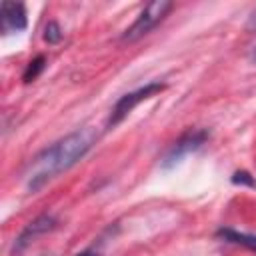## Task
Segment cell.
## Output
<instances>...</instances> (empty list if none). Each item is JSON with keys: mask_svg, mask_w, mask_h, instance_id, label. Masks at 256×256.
<instances>
[{"mask_svg": "<svg viewBox=\"0 0 256 256\" xmlns=\"http://www.w3.org/2000/svg\"><path fill=\"white\" fill-rule=\"evenodd\" d=\"M218 238L230 242V244H238V246H244L252 252H256V234H246V232H238L234 228H220L216 232Z\"/></svg>", "mask_w": 256, "mask_h": 256, "instance_id": "cell-7", "label": "cell"}, {"mask_svg": "<svg viewBox=\"0 0 256 256\" xmlns=\"http://www.w3.org/2000/svg\"><path fill=\"white\" fill-rule=\"evenodd\" d=\"M98 138V132L90 126L80 128L58 142L44 148L40 154L32 158V172L28 176V188L38 190L42 188L50 178L58 176L60 172L72 168L80 158L86 156V152L94 146Z\"/></svg>", "mask_w": 256, "mask_h": 256, "instance_id": "cell-1", "label": "cell"}, {"mask_svg": "<svg viewBox=\"0 0 256 256\" xmlns=\"http://www.w3.org/2000/svg\"><path fill=\"white\" fill-rule=\"evenodd\" d=\"M164 88H166V86H164L162 82H150V84H146V86H142V88H138V90H134V92H128V94L120 96V100L114 104V108H112V112H110L108 128L120 124L142 100H148V98L156 96V94L162 92Z\"/></svg>", "mask_w": 256, "mask_h": 256, "instance_id": "cell-4", "label": "cell"}, {"mask_svg": "<svg viewBox=\"0 0 256 256\" xmlns=\"http://www.w3.org/2000/svg\"><path fill=\"white\" fill-rule=\"evenodd\" d=\"M246 30H250V32H256V10H252V14L248 16V22H246Z\"/></svg>", "mask_w": 256, "mask_h": 256, "instance_id": "cell-11", "label": "cell"}, {"mask_svg": "<svg viewBox=\"0 0 256 256\" xmlns=\"http://www.w3.org/2000/svg\"><path fill=\"white\" fill-rule=\"evenodd\" d=\"M28 24V18H26V6L22 2H2V8H0V28L4 34H14V32H20L24 30Z\"/></svg>", "mask_w": 256, "mask_h": 256, "instance_id": "cell-6", "label": "cell"}, {"mask_svg": "<svg viewBox=\"0 0 256 256\" xmlns=\"http://www.w3.org/2000/svg\"><path fill=\"white\" fill-rule=\"evenodd\" d=\"M206 140H208V130H204V128L184 132V134L164 152V156H162V160H160V166L166 168V170H168V168H174L176 164L182 162L184 156H188L190 152H196L198 148H202V144H204Z\"/></svg>", "mask_w": 256, "mask_h": 256, "instance_id": "cell-3", "label": "cell"}, {"mask_svg": "<svg viewBox=\"0 0 256 256\" xmlns=\"http://www.w3.org/2000/svg\"><path fill=\"white\" fill-rule=\"evenodd\" d=\"M56 224H58V220L52 216V214H40L38 218H34L22 232H20V236L14 240V246H12V252L14 254H20V252H24L38 236H42V234H46V232H50V230H54L56 228Z\"/></svg>", "mask_w": 256, "mask_h": 256, "instance_id": "cell-5", "label": "cell"}, {"mask_svg": "<svg viewBox=\"0 0 256 256\" xmlns=\"http://www.w3.org/2000/svg\"><path fill=\"white\" fill-rule=\"evenodd\" d=\"M250 60H252V62H254V64H256V48H254V50H252V54H250Z\"/></svg>", "mask_w": 256, "mask_h": 256, "instance_id": "cell-13", "label": "cell"}, {"mask_svg": "<svg viewBox=\"0 0 256 256\" xmlns=\"http://www.w3.org/2000/svg\"><path fill=\"white\" fill-rule=\"evenodd\" d=\"M172 10V2L168 0H154V2H148L140 14L136 16V20L124 30V34L120 36L124 42H134L138 38H142L144 34H148L152 28H156L164 18L166 14Z\"/></svg>", "mask_w": 256, "mask_h": 256, "instance_id": "cell-2", "label": "cell"}, {"mask_svg": "<svg viewBox=\"0 0 256 256\" xmlns=\"http://www.w3.org/2000/svg\"><path fill=\"white\" fill-rule=\"evenodd\" d=\"M44 40H46L48 44H58V42L62 40V28H60L58 22L50 20V22L44 26Z\"/></svg>", "mask_w": 256, "mask_h": 256, "instance_id": "cell-9", "label": "cell"}, {"mask_svg": "<svg viewBox=\"0 0 256 256\" xmlns=\"http://www.w3.org/2000/svg\"><path fill=\"white\" fill-rule=\"evenodd\" d=\"M232 184H244V186L256 188V180H254V178H252L248 172H244V170L234 172V176H232Z\"/></svg>", "mask_w": 256, "mask_h": 256, "instance_id": "cell-10", "label": "cell"}, {"mask_svg": "<svg viewBox=\"0 0 256 256\" xmlns=\"http://www.w3.org/2000/svg\"><path fill=\"white\" fill-rule=\"evenodd\" d=\"M74 256H98L94 250H82V252H78V254H74Z\"/></svg>", "mask_w": 256, "mask_h": 256, "instance_id": "cell-12", "label": "cell"}, {"mask_svg": "<svg viewBox=\"0 0 256 256\" xmlns=\"http://www.w3.org/2000/svg\"><path fill=\"white\" fill-rule=\"evenodd\" d=\"M44 66H46V58H44V56H36V58L30 60V64L26 66L22 80H24V82H32V80H36L38 74L44 70Z\"/></svg>", "mask_w": 256, "mask_h": 256, "instance_id": "cell-8", "label": "cell"}]
</instances>
